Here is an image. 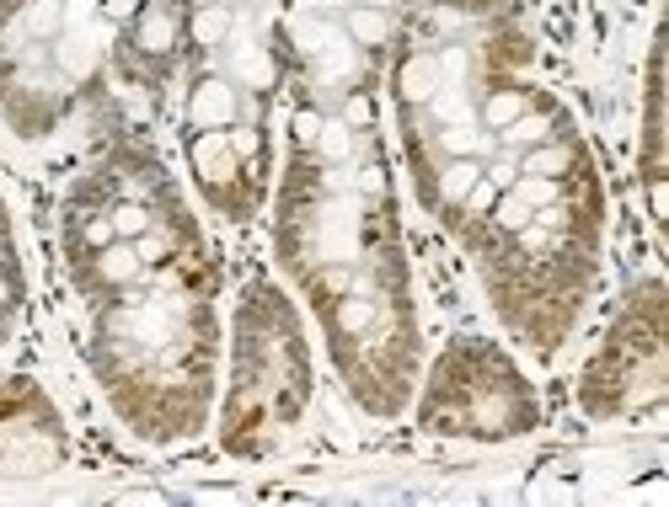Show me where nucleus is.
Returning <instances> with one entry per match:
<instances>
[{"mask_svg": "<svg viewBox=\"0 0 669 507\" xmlns=\"http://www.w3.org/2000/svg\"><path fill=\"white\" fill-rule=\"evenodd\" d=\"M97 268H103L107 283H129V278H135L145 262H140V251H135L129 240H113V246H103V251H97Z\"/></svg>", "mask_w": 669, "mask_h": 507, "instance_id": "7", "label": "nucleus"}, {"mask_svg": "<svg viewBox=\"0 0 669 507\" xmlns=\"http://www.w3.org/2000/svg\"><path fill=\"white\" fill-rule=\"evenodd\" d=\"M493 198H498V187L488 176H477V187L466 193V208H493Z\"/></svg>", "mask_w": 669, "mask_h": 507, "instance_id": "20", "label": "nucleus"}, {"mask_svg": "<svg viewBox=\"0 0 669 507\" xmlns=\"http://www.w3.org/2000/svg\"><path fill=\"white\" fill-rule=\"evenodd\" d=\"M477 176H482V161H471V155H450V166L439 176V198L445 203H466V193L477 187Z\"/></svg>", "mask_w": 669, "mask_h": 507, "instance_id": "4", "label": "nucleus"}, {"mask_svg": "<svg viewBox=\"0 0 669 507\" xmlns=\"http://www.w3.org/2000/svg\"><path fill=\"white\" fill-rule=\"evenodd\" d=\"M86 240H92V246H97V251H103V246H113V219H92V225H86Z\"/></svg>", "mask_w": 669, "mask_h": 507, "instance_id": "22", "label": "nucleus"}, {"mask_svg": "<svg viewBox=\"0 0 669 507\" xmlns=\"http://www.w3.org/2000/svg\"><path fill=\"white\" fill-rule=\"evenodd\" d=\"M6 300H11V289H6V283H0V304H6Z\"/></svg>", "mask_w": 669, "mask_h": 507, "instance_id": "27", "label": "nucleus"}, {"mask_svg": "<svg viewBox=\"0 0 669 507\" xmlns=\"http://www.w3.org/2000/svg\"><path fill=\"white\" fill-rule=\"evenodd\" d=\"M503 134V144H514V150H530V144H546L552 139V129H546V118H530V112H520L509 129H498Z\"/></svg>", "mask_w": 669, "mask_h": 507, "instance_id": "13", "label": "nucleus"}, {"mask_svg": "<svg viewBox=\"0 0 669 507\" xmlns=\"http://www.w3.org/2000/svg\"><path fill=\"white\" fill-rule=\"evenodd\" d=\"M107 17H113V22H124V17H135V0H107Z\"/></svg>", "mask_w": 669, "mask_h": 507, "instance_id": "25", "label": "nucleus"}, {"mask_svg": "<svg viewBox=\"0 0 669 507\" xmlns=\"http://www.w3.org/2000/svg\"><path fill=\"white\" fill-rule=\"evenodd\" d=\"M231 28H236V11L231 6H199V17H193V37L204 43V48H214V43H225L231 37Z\"/></svg>", "mask_w": 669, "mask_h": 507, "instance_id": "8", "label": "nucleus"}, {"mask_svg": "<svg viewBox=\"0 0 669 507\" xmlns=\"http://www.w3.org/2000/svg\"><path fill=\"white\" fill-rule=\"evenodd\" d=\"M493 219H498V230H509V236H520L530 219H535V208H530L520 193H509V198H498V208H493Z\"/></svg>", "mask_w": 669, "mask_h": 507, "instance_id": "15", "label": "nucleus"}, {"mask_svg": "<svg viewBox=\"0 0 669 507\" xmlns=\"http://www.w3.org/2000/svg\"><path fill=\"white\" fill-rule=\"evenodd\" d=\"M332 321H338V332H343V337H359V332H370V326H375V300H370V294H359V289H349V294L338 300V315H332Z\"/></svg>", "mask_w": 669, "mask_h": 507, "instance_id": "5", "label": "nucleus"}, {"mask_svg": "<svg viewBox=\"0 0 669 507\" xmlns=\"http://www.w3.org/2000/svg\"><path fill=\"white\" fill-rule=\"evenodd\" d=\"M321 289H327V294H349V268L321 272Z\"/></svg>", "mask_w": 669, "mask_h": 507, "instance_id": "23", "label": "nucleus"}, {"mask_svg": "<svg viewBox=\"0 0 669 507\" xmlns=\"http://www.w3.org/2000/svg\"><path fill=\"white\" fill-rule=\"evenodd\" d=\"M156 6H167V0H156Z\"/></svg>", "mask_w": 669, "mask_h": 507, "instance_id": "28", "label": "nucleus"}, {"mask_svg": "<svg viewBox=\"0 0 669 507\" xmlns=\"http://www.w3.org/2000/svg\"><path fill=\"white\" fill-rule=\"evenodd\" d=\"M353 6H375V11H391L396 0H353Z\"/></svg>", "mask_w": 669, "mask_h": 507, "instance_id": "26", "label": "nucleus"}, {"mask_svg": "<svg viewBox=\"0 0 669 507\" xmlns=\"http://www.w3.org/2000/svg\"><path fill=\"white\" fill-rule=\"evenodd\" d=\"M359 187H364V193H381V187H386L381 166H364V171H359Z\"/></svg>", "mask_w": 669, "mask_h": 507, "instance_id": "24", "label": "nucleus"}, {"mask_svg": "<svg viewBox=\"0 0 669 507\" xmlns=\"http://www.w3.org/2000/svg\"><path fill=\"white\" fill-rule=\"evenodd\" d=\"M140 48L145 54H167L172 48V37H177V22H172V11L167 6H156V11H145L140 17Z\"/></svg>", "mask_w": 669, "mask_h": 507, "instance_id": "9", "label": "nucleus"}, {"mask_svg": "<svg viewBox=\"0 0 669 507\" xmlns=\"http://www.w3.org/2000/svg\"><path fill=\"white\" fill-rule=\"evenodd\" d=\"M567 161H573V155H567L563 144H552V139H546V144H530L525 161H520V171H525V176H546V182H558V176L567 171Z\"/></svg>", "mask_w": 669, "mask_h": 507, "instance_id": "10", "label": "nucleus"}, {"mask_svg": "<svg viewBox=\"0 0 669 507\" xmlns=\"http://www.w3.org/2000/svg\"><path fill=\"white\" fill-rule=\"evenodd\" d=\"M236 75H247L252 86H274V65H268V54H242V65H236Z\"/></svg>", "mask_w": 669, "mask_h": 507, "instance_id": "19", "label": "nucleus"}, {"mask_svg": "<svg viewBox=\"0 0 669 507\" xmlns=\"http://www.w3.org/2000/svg\"><path fill=\"white\" fill-rule=\"evenodd\" d=\"M391 11H375V6H349L343 11V33H349L353 48H386L391 43Z\"/></svg>", "mask_w": 669, "mask_h": 507, "instance_id": "3", "label": "nucleus"}, {"mask_svg": "<svg viewBox=\"0 0 669 507\" xmlns=\"http://www.w3.org/2000/svg\"><path fill=\"white\" fill-rule=\"evenodd\" d=\"M135 251H140V262H145V268H150V262H167V257H172V236L150 225V230H145V236L135 240Z\"/></svg>", "mask_w": 669, "mask_h": 507, "instance_id": "18", "label": "nucleus"}, {"mask_svg": "<svg viewBox=\"0 0 669 507\" xmlns=\"http://www.w3.org/2000/svg\"><path fill=\"white\" fill-rule=\"evenodd\" d=\"M60 28H65V0H33L28 17H22V33L38 37V43L60 37Z\"/></svg>", "mask_w": 669, "mask_h": 507, "instance_id": "6", "label": "nucleus"}, {"mask_svg": "<svg viewBox=\"0 0 669 507\" xmlns=\"http://www.w3.org/2000/svg\"><path fill=\"white\" fill-rule=\"evenodd\" d=\"M370 123H375L370 91H349V97H343V129H370Z\"/></svg>", "mask_w": 669, "mask_h": 507, "instance_id": "17", "label": "nucleus"}, {"mask_svg": "<svg viewBox=\"0 0 669 507\" xmlns=\"http://www.w3.org/2000/svg\"><path fill=\"white\" fill-rule=\"evenodd\" d=\"M439 144H445V155H482L488 150V129H466V123H445L439 129Z\"/></svg>", "mask_w": 669, "mask_h": 507, "instance_id": "12", "label": "nucleus"}, {"mask_svg": "<svg viewBox=\"0 0 669 507\" xmlns=\"http://www.w3.org/2000/svg\"><path fill=\"white\" fill-rule=\"evenodd\" d=\"M520 112H530L525 91H493V97L482 101V129H509Z\"/></svg>", "mask_w": 669, "mask_h": 507, "instance_id": "11", "label": "nucleus"}, {"mask_svg": "<svg viewBox=\"0 0 669 507\" xmlns=\"http://www.w3.org/2000/svg\"><path fill=\"white\" fill-rule=\"evenodd\" d=\"M317 150L327 155V161H349V150H353V129H343V123H321Z\"/></svg>", "mask_w": 669, "mask_h": 507, "instance_id": "16", "label": "nucleus"}, {"mask_svg": "<svg viewBox=\"0 0 669 507\" xmlns=\"http://www.w3.org/2000/svg\"><path fill=\"white\" fill-rule=\"evenodd\" d=\"M231 118H236V91H231V80H199L193 86V97H188V123L193 129H231Z\"/></svg>", "mask_w": 669, "mask_h": 507, "instance_id": "2", "label": "nucleus"}, {"mask_svg": "<svg viewBox=\"0 0 669 507\" xmlns=\"http://www.w3.org/2000/svg\"><path fill=\"white\" fill-rule=\"evenodd\" d=\"M317 134H321V118L317 112H300V118H295V139H300V144H317Z\"/></svg>", "mask_w": 669, "mask_h": 507, "instance_id": "21", "label": "nucleus"}, {"mask_svg": "<svg viewBox=\"0 0 669 507\" xmlns=\"http://www.w3.org/2000/svg\"><path fill=\"white\" fill-rule=\"evenodd\" d=\"M107 219H113V236H124V240H140L150 230V208L145 203H118Z\"/></svg>", "mask_w": 669, "mask_h": 507, "instance_id": "14", "label": "nucleus"}, {"mask_svg": "<svg viewBox=\"0 0 669 507\" xmlns=\"http://www.w3.org/2000/svg\"><path fill=\"white\" fill-rule=\"evenodd\" d=\"M439 86H445V60L439 54H407L396 65V97L407 107H428L439 97Z\"/></svg>", "mask_w": 669, "mask_h": 507, "instance_id": "1", "label": "nucleus"}]
</instances>
